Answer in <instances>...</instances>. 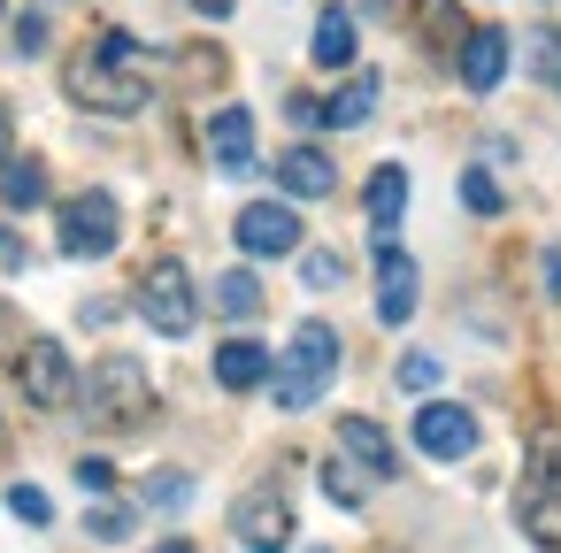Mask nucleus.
I'll return each mask as SVG.
<instances>
[{
    "instance_id": "obj_1",
    "label": "nucleus",
    "mask_w": 561,
    "mask_h": 553,
    "mask_svg": "<svg viewBox=\"0 0 561 553\" xmlns=\"http://www.w3.org/2000/svg\"><path fill=\"white\" fill-rule=\"evenodd\" d=\"M339 377V331H323V323H300L293 331V346H285V369H270V384H277V407H316V392Z\"/></svg>"
},
{
    "instance_id": "obj_2",
    "label": "nucleus",
    "mask_w": 561,
    "mask_h": 553,
    "mask_svg": "<svg viewBox=\"0 0 561 553\" xmlns=\"http://www.w3.org/2000/svg\"><path fill=\"white\" fill-rule=\"evenodd\" d=\"M147 369L131 361V354H101V369H93V384H85V415L101 423V430H131L139 415H147Z\"/></svg>"
},
{
    "instance_id": "obj_3",
    "label": "nucleus",
    "mask_w": 561,
    "mask_h": 553,
    "mask_svg": "<svg viewBox=\"0 0 561 553\" xmlns=\"http://www.w3.org/2000/svg\"><path fill=\"white\" fill-rule=\"evenodd\" d=\"M70 101H78V108H101V116H139V108H147V78L85 47V55L70 62Z\"/></svg>"
},
{
    "instance_id": "obj_4",
    "label": "nucleus",
    "mask_w": 561,
    "mask_h": 553,
    "mask_svg": "<svg viewBox=\"0 0 561 553\" xmlns=\"http://www.w3.org/2000/svg\"><path fill=\"white\" fill-rule=\"evenodd\" d=\"M139 315H147L162 338H185V331L201 323V300H193L185 262H154V269L139 277Z\"/></svg>"
},
{
    "instance_id": "obj_5",
    "label": "nucleus",
    "mask_w": 561,
    "mask_h": 553,
    "mask_svg": "<svg viewBox=\"0 0 561 553\" xmlns=\"http://www.w3.org/2000/svg\"><path fill=\"white\" fill-rule=\"evenodd\" d=\"M116 239H124V223H116V200L108 193H78L62 208V254L101 262V254H116Z\"/></svg>"
},
{
    "instance_id": "obj_6",
    "label": "nucleus",
    "mask_w": 561,
    "mask_h": 553,
    "mask_svg": "<svg viewBox=\"0 0 561 553\" xmlns=\"http://www.w3.org/2000/svg\"><path fill=\"white\" fill-rule=\"evenodd\" d=\"M16 384H24V400H32V407H70V392H78V377H70V354H62L55 338H32V346H24V361H16Z\"/></svg>"
},
{
    "instance_id": "obj_7",
    "label": "nucleus",
    "mask_w": 561,
    "mask_h": 553,
    "mask_svg": "<svg viewBox=\"0 0 561 553\" xmlns=\"http://www.w3.org/2000/svg\"><path fill=\"white\" fill-rule=\"evenodd\" d=\"M239 246L254 254V262H270V254H300V216L285 208V200H254V208H239Z\"/></svg>"
},
{
    "instance_id": "obj_8",
    "label": "nucleus",
    "mask_w": 561,
    "mask_h": 553,
    "mask_svg": "<svg viewBox=\"0 0 561 553\" xmlns=\"http://www.w3.org/2000/svg\"><path fill=\"white\" fill-rule=\"evenodd\" d=\"M415 446H423L431 461H461V453H477V423H469V407H454V400L415 407Z\"/></svg>"
},
{
    "instance_id": "obj_9",
    "label": "nucleus",
    "mask_w": 561,
    "mask_h": 553,
    "mask_svg": "<svg viewBox=\"0 0 561 553\" xmlns=\"http://www.w3.org/2000/svg\"><path fill=\"white\" fill-rule=\"evenodd\" d=\"M231 530H239L247 553H285V545H293V507H285L277 492H254V499H239Z\"/></svg>"
},
{
    "instance_id": "obj_10",
    "label": "nucleus",
    "mask_w": 561,
    "mask_h": 553,
    "mask_svg": "<svg viewBox=\"0 0 561 553\" xmlns=\"http://www.w3.org/2000/svg\"><path fill=\"white\" fill-rule=\"evenodd\" d=\"M408 315H415V262L392 239H377V323H408Z\"/></svg>"
},
{
    "instance_id": "obj_11",
    "label": "nucleus",
    "mask_w": 561,
    "mask_h": 553,
    "mask_svg": "<svg viewBox=\"0 0 561 553\" xmlns=\"http://www.w3.org/2000/svg\"><path fill=\"white\" fill-rule=\"evenodd\" d=\"M507 78V32H461V85L492 93Z\"/></svg>"
},
{
    "instance_id": "obj_12",
    "label": "nucleus",
    "mask_w": 561,
    "mask_h": 553,
    "mask_svg": "<svg viewBox=\"0 0 561 553\" xmlns=\"http://www.w3.org/2000/svg\"><path fill=\"white\" fill-rule=\"evenodd\" d=\"M208 154H216V170H254V116L247 108H216Z\"/></svg>"
},
{
    "instance_id": "obj_13",
    "label": "nucleus",
    "mask_w": 561,
    "mask_h": 553,
    "mask_svg": "<svg viewBox=\"0 0 561 553\" xmlns=\"http://www.w3.org/2000/svg\"><path fill=\"white\" fill-rule=\"evenodd\" d=\"M216 384H224V392H254V384H270V346H254V338H224V346H216Z\"/></svg>"
},
{
    "instance_id": "obj_14",
    "label": "nucleus",
    "mask_w": 561,
    "mask_h": 553,
    "mask_svg": "<svg viewBox=\"0 0 561 553\" xmlns=\"http://www.w3.org/2000/svg\"><path fill=\"white\" fill-rule=\"evenodd\" d=\"M277 185H285L293 200H323V193L339 185V170H331L316 147H293V154H277Z\"/></svg>"
},
{
    "instance_id": "obj_15",
    "label": "nucleus",
    "mask_w": 561,
    "mask_h": 553,
    "mask_svg": "<svg viewBox=\"0 0 561 553\" xmlns=\"http://www.w3.org/2000/svg\"><path fill=\"white\" fill-rule=\"evenodd\" d=\"M362 200H369V231H377V239H392V231H400V216H408V170H400V162H385V170L369 177V193H362Z\"/></svg>"
},
{
    "instance_id": "obj_16",
    "label": "nucleus",
    "mask_w": 561,
    "mask_h": 553,
    "mask_svg": "<svg viewBox=\"0 0 561 553\" xmlns=\"http://www.w3.org/2000/svg\"><path fill=\"white\" fill-rule=\"evenodd\" d=\"M339 446H346V453H354V461H362L369 476H392V469H400L392 438H385V430H377L369 415H339Z\"/></svg>"
},
{
    "instance_id": "obj_17",
    "label": "nucleus",
    "mask_w": 561,
    "mask_h": 553,
    "mask_svg": "<svg viewBox=\"0 0 561 553\" xmlns=\"http://www.w3.org/2000/svg\"><path fill=\"white\" fill-rule=\"evenodd\" d=\"M377 93H385V85H377V78L362 70V78H354L346 93H331V101L316 108V124H331V131H354V124H369V116H377Z\"/></svg>"
},
{
    "instance_id": "obj_18",
    "label": "nucleus",
    "mask_w": 561,
    "mask_h": 553,
    "mask_svg": "<svg viewBox=\"0 0 561 553\" xmlns=\"http://www.w3.org/2000/svg\"><path fill=\"white\" fill-rule=\"evenodd\" d=\"M308 55H316L323 70H346V62H354V24H346V9H323V16H316Z\"/></svg>"
},
{
    "instance_id": "obj_19",
    "label": "nucleus",
    "mask_w": 561,
    "mask_h": 553,
    "mask_svg": "<svg viewBox=\"0 0 561 553\" xmlns=\"http://www.w3.org/2000/svg\"><path fill=\"white\" fill-rule=\"evenodd\" d=\"M0 200H9V208H39L47 200V170L9 154V162H0Z\"/></svg>"
},
{
    "instance_id": "obj_20",
    "label": "nucleus",
    "mask_w": 561,
    "mask_h": 553,
    "mask_svg": "<svg viewBox=\"0 0 561 553\" xmlns=\"http://www.w3.org/2000/svg\"><path fill=\"white\" fill-rule=\"evenodd\" d=\"M530 492L561 499V430H538L530 438Z\"/></svg>"
},
{
    "instance_id": "obj_21",
    "label": "nucleus",
    "mask_w": 561,
    "mask_h": 553,
    "mask_svg": "<svg viewBox=\"0 0 561 553\" xmlns=\"http://www.w3.org/2000/svg\"><path fill=\"white\" fill-rule=\"evenodd\" d=\"M216 308L247 323V315H262V285H254L247 269H231V277H216Z\"/></svg>"
},
{
    "instance_id": "obj_22",
    "label": "nucleus",
    "mask_w": 561,
    "mask_h": 553,
    "mask_svg": "<svg viewBox=\"0 0 561 553\" xmlns=\"http://www.w3.org/2000/svg\"><path fill=\"white\" fill-rule=\"evenodd\" d=\"M415 24H423L438 47H461V16H454V0H415Z\"/></svg>"
},
{
    "instance_id": "obj_23",
    "label": "nucleus",
    "mask_w": 561,
    "mask_h": 553,
    "mask_svg": "<svg viewBox=\"0 0 561 553\" xmlns=\"http://www.w3.org/2000/svg\"><path fill=\"white\" fill-rule=\"evenodd\" d=\"M523 55H530V70L561 93V32H530V39H523Z\"/></svg>"
},
{
    "instance_id": "obj_24",
    "label": "nucleus",
    "mask_w": 561,
    "mask_h": 553,
    "mask_svg": "<svg viewBox=\"0 0 561 553\" xmlns=\"http://www.w3.org/2000/svg\"><path fill=\"white\" fill-rule=\"evenodd\" d=\"M346 277V262L331 254V246H316V254H300V285H316V292H331Z\"/></svg>"
},
{
    "instance_id": "obj_25",
    "label": "nucleus",
    "mask_w": 561,
    "mask_h": 553,
    "mask_svg": "<svg viewBox=\"0 0 561 553\" xmlns=\"http://www.w3.org/2000/svg\"><path fill=\"white\" fill-rule=\"evenodd\" d=\"M461 200H469L477 216H500V185H492L484 170H461Z\"/></svg>"
},
{
    "instance_id": "obj_26",
    "label": "nucleus",
    "mask_w": 561,
    "mask_h": 553,
    "mask_svg": "<svg viewBox=\"0 0 561 553\" xmlns=\"http://www.w3.org/2000/svg\"><path fill=\"white\" fill-rule=\"evenodd\" d=\"M9 507H16L24 522H55V499H47L39 484H16V492H9Z\"/></svg>"
},
{
    "instance_id": "obj_27",
    "label": "nucleus",
    "mask_w": 561,
    "mask_h": 553,
    "mask_svg": "<svg viewBox=\"0 0 561 553\" xmlns=\"http://www.w3.org/2000/svg\"><path fill=\"white\" fill-rule=\"evenodd\" d=\"M323 492H331L339 507H362V476H346V461H331V469H323Z\"/></svg>"
},
{
    "instance_id": "obj_28",
    "label": "nucleus",
    "mask_w": 561,
    "mask_h": 553,
    "mask_svg": "<svg viewBox=\"0 0 561 553\" xmlns=\"http://www.w3.org/2000/svg\"><path fill=\"white\" fill-rule=\"evenodd\" d=\"M85 530H93L101 545H116V538L131 530V515H124V507H93V515H85Z\"/></svg>"
},
{
    "instance_id": "obj_29",
    "label": "nucleus",
    "mask_w": 561,
    "mask_h": 553,
    "mask_svg": "<svg viewBox=\"0 0 561 553\" xmlns=\"http://www.w3.org/2000/svg\"><path fill=\"white\" fill-rule=\"evenodd\" d=\"M400 384H408V392H431V384H438V361H431V354H408V361H400Z\"/></svg>"
},
{
    "instance_id": "obj_30",
    "label": "nucleus",
    "mask_w": 561,
    "mask_h": 553,
    "mask_svg": "<svg viewBox=\"0 0 561 553\" xmlns=\"http://www.w3.org/2000/svg\"><path fill=\"white\" fill-rule=\"evenodd\" d=\"M16 55H47V16H16Z\"/></svg>"
},
{
    "instance_id": "obj_31",
    "label": "nucleus",
    "mask_w": 561,
    "mask_h": 553,
    "mask_svg": "<svg viewBox=\"0 0 561 553\" xmlns=\"http://www.w3.org/2000/svg\"><path fill=\"white\" fill-rule=\"evenodd\" d=\"M78 484H85V492H108V484H116V461L85 453V461H78Z\"/></svg>"
},
{
    "instance_id": "obj_32",
    "label": "nucleus",
    "mask_w": 561,
    "mask_h": 553,
    "mask_svg": "<svg viewBox=\"0 0 561 553\" xmlns=\"http://www.w3.org/2000/svg\"><path fill=\"white\" fill-rule=\"evenodd\" d=\"M147 499H162V507H178V499H185V476H154V484H147Z\"/></svg>"
},
{
    "instance_id": "obj_33",
    "label": "nucleus",
    "mask_w": 561,
    "mask_h": 553,
    "mask_svg": "<svg viewBox=\"0 0 561 553\" xmlns=\"http://www.w3.org/2000/svg\"><path fill=\"white\" fill-rule=\"evenodd\" d=\"M0 262H9V269H24V246H16V231H0Z\"/></svg>"
},
{
    "instance_id": "obj_34",
    "label": "nucleus",
    "mask_w": 561,
    "mask_h": 553,
    "mask_svg": "<svg viewBox=\"0 0 561 553\" xmlns=\"http://www.w3.org/2000/svg\"><path fill=\"white\" fill-rule=\"evenodd\" d=\"M9 139H16V116H9V101H0V162H9Z\"/></svg>"
},
{
    "instance_id": "obj_35",
    "label": "nucleus",
    "mask_w": 561,
    "mask_h": 553,
    "mask_svg": "<svg viewBox=\"0 0 561 553\" xmlns=\"http://www.w3.org/2000/svg\"><path fill=\"white\" fill-rule=\"evenodd\" d=\"M546 292H561V254H546Z\"/></svg>"
},
{
    "instance_id": "obj_36",
    "label": "nucleus",
    "mask_w": 561,
    "mask_h": 553,
    "mask_svg": "<svg viewBox=\"0 0 561 553\" xmlns=\"http://www.w3.org/2000/svg\"><path fill=\"white\" fill-rule=\"evenodd\" d=\"M193 9H201V16H231V0H193Z\"/></svg>"
}]
</instances>
